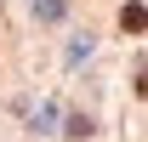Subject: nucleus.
<instances>
[{
	"label": "nucleus",
	"instance_id": "f257e3e1",
	"mask_svg": "<svg viewBox=\"0 0 148 142\" xmlns=\"http://www.w3.org/2000/svg\"><path fill=\"white\" fill-rule=\"evenodd\" d=\"M120 29H125V34H148V6H143V0L120 6Z\"/></svg>",
	"mask_w": 148,
	"mask_h": 142
}]
</instances>
